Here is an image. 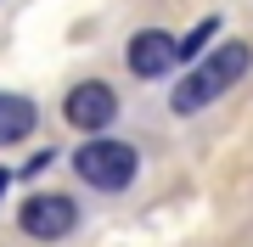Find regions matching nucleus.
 <instances>
[{
    "label": "nucleus",
    "instance_id": "0eeeda50",
    "mask_svg": "<svg viewBox=\"0 0 253 247\" xmlns=\"http://www.w3.org/2000/svg\"><path fill=\"white\" fill-rule=\"evenodd\" d=\"M214 28H219V23H214V17H203V23H197V28H191V34H186V39H180V62H197V51H203V45H208V39H214Z\"/></svg>",
    "mask_w": 253,
    "mask_h": 247
},
{
    "label": "nucleus",
    "instance_id": "20e7f679",
    "mask_svg": "<svg viewBox=\"0 0 253 247\" xmlns=\"http://www.w3.org/2000/svg\"><path fill=\"white\" fill-rule=\"evenodd\" d=\"M62 118H68L73 129H84V135H101V129L118 118V96H113V84H101V79L73 84L68 101H62Z\"/></svg>",
    "mask_w": 253,
    "mask_h": 247
},
{
    "label": "nucleus",
    "instance_id": "f257e3e1",
    "mask_svg": "<svg viewBox=\"0 0 253 247\" xmlns=\"http://www.w3.org/2000/svg\"><path fill=\"white\" fill-rule=\"evenodd\" d=\"M248 62H253V45H248V39H231V45L208 51L203 62H191V68H186V79L174 84L169 107L180 112V118H191V112H203L208 101H219V96H225V90H231L236 79L248 73Z\"/></svg>",
    "mask_w": 253,
    "mask_h": 247
},
{
    "label": "nucleus",
    "instance_id": "6e6552de",
    "mask_svg": "<svg viewBox=\"0 0 253 247\" xmlns=\"http://www.w3.org/2000/svg\"><path fill=\"white\" fill-rule=\"evenodd\" d=\"M6 185H11V174H6V169H0V197H6Z\"/></svg>",
    "mask_w": 253,
    "mask_h": 247
},
{
    "label": "nucleus",
    "instance_id": "39448f33",
    "mask_svg": "<svg viewBox=\"0 0 253 247\" xmlns=\"http://www.w3.org/2000/svg\"><path fill=\"white\" fill-rule=\"evenodd\" d=\"M124 56H129V73L135 79H163L174 62H180V39H169L163 28H141Z\"/></svg>",
    "mask_w": 253,
    "mask_h": 247
},
{
    "label": "nucleus",
    "instance_id": "7ed1b4c3",
    "mask_svg": "<svg viewBox=\"0 0 253 247\" xmlns=\"http://www.w3.org/2000/svg\"><path fill=\"white\" fill-rule=\"evenodd\" d=\"M17 225L34 242H62L68 230L79 225V208H73V197H62V191H34V197H23Z\"/></svg>",
    "mask_w": 253,
    "mask_h": 247
},
{
    "label": "nucleus",
    "instance_id": "f03ea898",
    "mask_svg": "<svg viewBox=\"0 0 253 247\" xmlns=\"http://www.w3.org/2000/svg\"><path fill=\"white\" fill-rule=\"evenodd\" d=\"M73 169H79V180L96 185V191H124V185L135 180V146L107 141V135H90L79 152H73Z\"/></svg>",
    "mask_w": 253,
    "mask_h": 247
},
{
    "label": "nucleus",
    "instance_id": "423d86ee",
    "mask_svg": "<svg viewBox=\"0 0 253 247\" xmlns=\"http://www.w3.org/2000/svg\"><path fill=\"white\" fill-rule=\"evenodd\" d=\"M28 129H34V101H28V96H6V90H0V146L23 141Z\"/></svg>",
    "mask_w": 253,
    "mask_h": 247
}]
</instances>
